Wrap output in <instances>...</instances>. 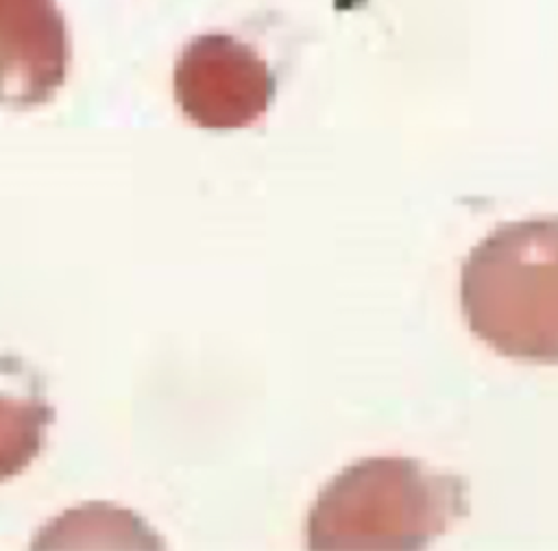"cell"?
Masks as SVG:
<instances>
[{
    "label": "cell",
    "instance_id": "cell-1",
    "mask_svg": "<svg viewBox=\"0 0 558 551\" xmlns=\"http://www.w3.org/2000/svg\"><path fill=\"white\" fill-rule=\"evenodd\" d=\"M469 516V479L414 457H364L336 473L305 521L312 551H418Z\"/></svg>",
    "mask_w": 558,
    "mask_h": 551
},
{
    "label": "cell",
    "instance_id": "cell-2",
    "mask_svg": "<svg viewBox=\"0 0 558 551\" xmlns=\"http://www.w3.org/2000/svg\"><path fill=\"white\" fill-rule=\"evenodd\" d=\"M460 307L504 357L558 364V216L495 226L466 255Z\"/></svg>",
    "mask_w": 558,
    "mask_h": 551
},
{
    "label": "cell",
    "instance_id": "cell-3",
    "mask_svg": "<svg viewBox=\"0 0 558 551\" xmlns=\"http://www.w3.org/2000/svg\"><path fill=\"white\" fill-rule=\"evenodd\" d=\"M172 81L185 118L214 131L255 124L277 89L275 74L257 50L227 33L190 39L177 59Z\"/></svg>",
    "mask_w": 558,
    "mask_h": 551
},
{
    "label": "cell",
    "instance_id": "cell-4",
    "mask_svg": "<svg viewBox=\"0 0 558 551\" xmlns=\"http://www.w3.org/2000/svg\"><path fill=\"white\" fill-rule=\"evenodd\" d=\"M68 26L54 0H0V107L31 109L65 83Z\"/></svg>",
    "mask_w": 558,
    "mask_h": 551
},
{
    "label": "cell",
    "instance_id": "cell-5",
    "mask_svg": "<svg viewBox=\"0 0 558 551\" xmlns=\"http://www.w3.org/2000/svg\"><path fill=\"white\" fill-rule=\"evenodd\" d=\"M52 420L46 379L24 359L0 355V481L22 473L41 453Z\"/></svg>",
    "mask_w": 558,
    "mask_h": 551
}]
</instances>
